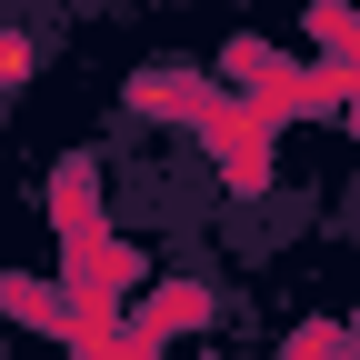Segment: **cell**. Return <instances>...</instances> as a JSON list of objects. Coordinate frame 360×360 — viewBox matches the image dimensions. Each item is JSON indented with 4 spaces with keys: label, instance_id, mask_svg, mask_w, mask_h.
Returning <instances> with one entry per match:
<instances>
[{
    "label": "cell",
    "instance_id": "cell-1",
    "mask_svg": "<svg viewBox=\"0 0 360 360\" xmlns=\"http://www.w3.org/2000/svg\"><path fill=\"white\" fill-rule=\"evenodd\" d=\"M200 310H210V300H200L191 281H180V290H150V310H141V330H130V360H141L150 340H170V330H200Z\"/></svg>",
    "mask_w": 360,
    "mask_h": 360
},
{
    "label": "cell",
    "instance_id": "cell-2",
    "mask_svg": "<svg viewBox=\"0 0 360 360\" xmlns=\"http://www.w3.org/2000/svg\"><path fill=\"white\" fill-rule=\"evenodd\" d=\"M141 110H200V80L191 70H141Z\"/></svg>",
    "mask_w": 360,
    "mask_h": 360
},
{
    "label": "cell",
    "instance_id": "cell-3",
    "mask_svg": "<svg viewBox=\"0 0 360 360\" xmlns=\"http://www.w3.org/2000/svg\"><path fill=\"white\" fill-rule=\"evenodd\" d=\"M0 80H30V40L20 30H0Z\"/></svg>",
    "mask_w": 360,
    "mask_h": 360
}]
</instances>
